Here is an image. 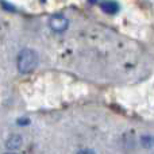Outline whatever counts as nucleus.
I'll list each match as a JSON object with an SVG mask.
<instances>
[{
	"mask_svg": "<svg viewBox=\"0 0 154 154\" xmlns=\"http://www.w3.org/2000/svg\"><path fill=\"white\" fill-rule=\"evenodd\" d=\"M77 154H95V153H93L92 150H89V149H84V150H80Z\"/></svg>",
	"mask_w": 154,
	"mask_h": 154,
	"instance_id": "5",
	"label": "nucleus"
},
{
	"mask_svg": "<svg viewBox=\"0 0 154 154\" xmlns=\"http://www.w3.org/2000/svg\"><path fill=\"white\" fill-rule=\"evenodd\" d=\"M10 154H15V153H10Z\"/></svg>",
	"mask_w": 154,
	"mask_h": 154,
	"instance_id": "6",
	"label": "nucleus"
},
{
	"mask_svg": "<svg viewBox=\"0 0 154 154\" xmlns=\"http://www.w3.org/2000/svg\"><path fill=\"white\" fill-rule=\"evenodd\" d=\"M49 26L53 31L56 32H62L68 29L69 26V22L65 18L64 15H53L50 19H49Z\"/></svg>",
	"mask_w": 154,
	"mask_h": 154,
	"instance_id": "2",
	"label": "nucleus"
},
{
	"mask_svg": "<svg viewBox=\"0 0 154 154\" xmlns=\"http://www.w3.org/2000/svg\"><path fill=\"white\" fill-rule=\"evenodd\" d=\"M141 143L143 147H154V135H142Z\"/></svg>",
	"mask_w": 154,
	"mask_h": 154,
	"instance_id": "4",
	"label": "nucleus"
},
{
	"mask_svg": "<svg viewBox=\"0 0 154 154\" xmlns=\"http://www.w3.org/2000/svg\"><path fill=\"white\" fill-rule=\"evenodd\" d=\"M101 10L106 14H109V15H114L119 11V5H118L116 2H112V0H107V2L101 3Z\"/></svg>",
	"mask_w": 154,
	"mask_h": 154,
	"instance_id": "3",
	"label": "nucleus"
},
{
	"mask_svg": "<svg viewBox=\"0 0 154 154\" xmlns=\"http://www.w3.org/2000/svg\"><path fill=\"white\" fill-rule=\"evenodd\" d=\"M38 64V56L34 50L31 49H24L19 53L18 56V61H16V65H18V69L20 73H30L35 69Z\"/></svg>",
	"mask_w": 154,
	"mask_h": 154,
	"instance_id": "1",
	"label": "nucleus"
}]
</instances>
